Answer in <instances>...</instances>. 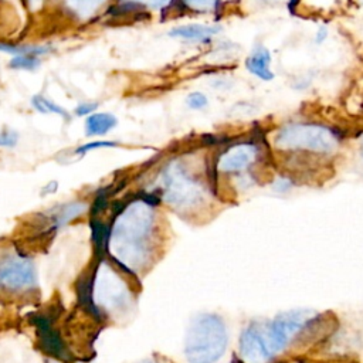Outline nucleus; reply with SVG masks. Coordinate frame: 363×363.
Listing matches in <instances>:
<instances>
[{"label":"nucleus","instance_id":"nucleus-23","mask_svg":"<svg viewBox=\"0 0 363 363\" xmlns=\"http://www.w3.org/2000/svg\"><path fill=\"white\" fill-rule=\"evenodd\" d=\"M18 142V133L11 129L0 130V146L1 147H14Z\"/></svg>","mask_w":363,"mask_h":363},{"label":"nucleus","instance_id":"nucleus-17","mask_svg":"<svg viewBox=\"0 0 363 363\" xmlns=\"http://www.w3.org/2000/svg\"><path fill=\"white\" fill-rule=\"evenodd\" d=\"M31 102H33V106H34L38 112H41V113H58V115H61L62 118H68V113L65 112V109H62V108L58 106L57 104H54V102L45 99L44 96L35 95V96L31 99Z\"/></svg>","mask_w":363,"mask_h":363},{"label":"nucleus","instance_id":"nucleus-4","mask_svg":"<svg viewBox=\"0 0 363 363\" xmlns=\"http://www.w3.org/2000/svg\"><path fill=\"white\" fill-rule=\"evenodd\" d=\"M275 145L281 149L330 153L337 146V138L333 130L322 125L292 123L279 129L275 136Z\"/></svg>","mask_w":363,"mask_h":363},{"label":"nucleus","instance_id":"nucleus-9","mask_svg":"<svg viewBox=\"0 0 363 363\" xmlns=\"http://www.w3.org/2000/svg\"><path fill=\"white\" fill-rule=\"evenodd\" d=\"M37 335L41 347L51 356L58 359H68V349L61 335L52 328V320L47 315H37L34 318Z\"/></svg>","mask_w":363,"mask_h":363},{"label":"nucleus","instance_id":"nucleus-29","mask_svg":"<svg viewBox=\"0 0 363 363\" xmlns=\"http://www.w3.org/2000/svg\"><path fill=\"white\" fill-rule=\"evenodd\" d=\"M362 156H363V143H362Z\"/></svg>","mask_w":363,"mask_h":363},{"label":"nucleus","instance_id":"nucleus-8","mask_svg":"<svg viewBox=\"0 0 363 363\" xmlns=\"http://www.w3.org/2000/svg\"><path fill=\"white\" fill-rule=\"evenodd\" d=\"M240 353L245 363H267L274 354L268 346L265 329L250 325L240 337Z\"/></svg>","mask_w":363,"mask_h":363},{"label":"nucleus","instance_id":"nucleus-16","mask_svg":"<svg viewBox=\"0 0 363 363\" xmlns=\"http://www.w3.org/2000/svg\"><path fill=\"white\" fill-rule=\"evenodd\" d=\"M69 10L81 17L92 16L105 0H64Z\"/></svg>","mask_w":363,"mask_h":363},{"label":"nucleus","instance_id":"nucleus-26","mask_svg":"<svg viewBox=\"0 0 363 363\" xmlns=\"http://www.w3.org/2000/svg\"><path fill=\"white\" fill-rule=\"evenodd\" d=\"M58 190V182H50L47 183L43 190H41V194H51V193H55Z\"/></svg>","mask_w":363,"mask_h":363},{"label":"nucleus","instance_id":"nucleus-30","mask_svg":"<svg viewBox=\"0 0 363 363\" xmlns=\"http://www.w3.org/2000/svg\"><path fill=\"white\" fill-rule=\"evenodd\" d=\"M146 363H147V362H146Z\"/></svg>","mask_w":363,"mask_h":363},{"label":"nucleus","instance_id":"nucleus-25","mask_svg":"<svg viewBox=\"0 0 363 363\" xmlns=\"http://www.w3.org/2000/svg\"><path fill=\"white\" fill-rule=\"evenodd\" d=\"M126 1L142 4V6H146L150 9H160L167 3V0H126Z\"/></svg>","mask_w":363,"mask_h":363},{"label":"nucleus","instance_id":"nucleus-5","mask_svg":"<svg viewBox=\"0 0 363 363\" xmlns=\"http://www.w3.org/2000/svg\"><path fill=\"white\" fill-rule=\"evenodd\" d=\"M92 299L98 309L105 312H123L130 305L126 284L105 261L92 271Z\"/></svg>","mask_w":363,"mask_h":363},{"label":"nucleus","instance_id":"nucleus-24","mask_svg":"<svg viewBox=\"0 0 363 363\" xmlns=\"http://www.w3.org/2000/svg\"><path fill=\"white\" fill-rule=\"evenodd\" d=\"M96 104H91V102H84V104H79L77 108H75V115L78 116H84V115H88V113H92L95 109H96Z\"/></svg>","mask_w":363,"mask_h":363},{"label":"nucleus","instance_id":"nucleus-1","mask_svg":"<svg viewBox=\"0 0 363 363\" xmlns=\"http://www.w3.org/2000/svg\"><path fill=\"white\" fill-rule=\"evenodd\" d=\"M155 214L145 200L128 204L109 228L108 248L119 267L128 272L140 269L152 250Z\"/></svg>","mask_w":363,"mask_h":363},{"label":"nucleus","instance_id":"nucleus-15","mask_svg":"<svg viewBox=\"0 0 363 363\" xmlns=\"http://www.w3.org/2000/svg\"><path fill=\"white\" fill-rule=\"evenodd\" d=\"M89 228H91V240L94 244V250L98 257L104 254V251L108 248L109 241V228L105 223L98 220L96 217H92L89 220Z\"/></svg>","mask_w":363,"mask_h":363},{"label":"nucleus","instance_id":"nucleus-13","mask_svg":"<svg viewBox=\"0 0 363 363\" xmlns=\"http://www.w3.org/2000/svg\"><path fill=\"white\" fill-rule=\"evenodd\" d=\"M220 31L218 26H207V24H184L174 27L169 34L176 38H182L186 41L204 43L211 40Z\"/></svg>","mask_w":363,"mask_h":363},{"label":"nucleus","instance_id":"nucleus-27","mask_svg":"<svg viewBox=\"0 0 363 363\" xmlns=\"http://www.w3.org/2000/svg\"><path fill=\"white\" fill-rule=\"evenodd\" d=\"M257 1H261V3H277V1H281V0H257Z\"/></svg>","mask_w":363,"mask_h":363},{"label":"nucleus","instance_id":"nucleus-2","mask_svg":"<svg viewBox=\"0 0 363 363\" xmlns=\"http://www.w3.org/2000/svg\"><path fill=\"white\" fill-rule=\"evenodd\" d=\"M227 345L224 320L216 313H199L187 328L184 356L189 363H216L225 353Z\"/></svg>","mask_w":363,"mask_h":363},{"label":"nucleus","instance_id":"nucleus-18","mask_svg":"<svg viewBox=\"0 0 363 363\" xmlns=\"http://www.w3.org/2000/svg\"><path fill=\"white\" fill-rule=\"evenodd\" d=\"M9 65L14 69H34L40 65V60L33 54H17L10 60Z\"/></svg>","mask_w":363,"mask_h":363},{"label":"nucleus","instance_id":"nucleus-12","mask_svg":"<svg viewBox=\"0 0 363 363\" xmlns=\"http://www.w3.org/2000/svg\"><path fill=\"white\" fill-rule=\"evenodd\" d=\"M271 60L272 58H271L269 51L265 47L258 45L247 57L245 67L252 75H255L264 81H269L274 78V72L271 69Z\"/></svg>","mask_w":363,"mask_h":363},{"label":"nucleus","instance_id":"nucleus-11","mask_svg":"<svg viewBox=\"0 0 363 363\" xmlns=\"http://www.w3.org/2000/svg\"><path fill=\"white\" fill-rule=\"evenodd\" d=\"M86 208H88V204L84 201H72V203L60 206L54 211L48 213L47 218L44 220V221H47L48 231H55V230L61 228L62 225L71 223L77 217L82 216L86 211Z\"/></svg>","mask_w":363,"mask_h":363},{"label":"nucleus","instance_id":"nucleus-10","mask_svg":"<svg viewBox=\"0 0 363 363\" xmlns=\"http://www.w3.org/2000/svg\"><path fill=\"white\" fill-rule=\"evenodd\" d=\"M257 156V147L251 143H238L225 150L218 159L221 172H238L248 167Z\"/></svg>","mask_w":363,"mask_h":363},{"label":"nucleus","instance_id":"nucleus-6","mask_svg":"<svg viewBox=\"0 0 363 363\" xmlns=\"http://www.w3.org/2000/svg\"><path fill=\"white\" fill-rule=\"evenodd\" d=\"M35 285L37 272L31 258L16 252L0 257V289L24 292Z\"/></svg>","mask_w":363,"mask_h":363},{"label":"nucleus","instance_id":"nucleus-7","mask_svg":"<svg viewBox=\"0 0 363 363\" xmlns=\"http://www.w3.org/2000/svg\"><path fill=\"white\" fill-rule=\"evenodd\" d=\"M312 312L309 311H291L282 312L265 329V336L272 354L281 352L289 340L308 323Z\"/></svg>","mask_w":363,"mask_h":363},{"label":"nucleus","instance_id":"nucleus-28","mask_svg":"<svg viewBox=\"0 0 363 363\" xmlns=\"http://www.w3.org/2000/svg\"><path fill=\"white\" fill-rule=\"evenodd\" d=\"M30 1H33V3H38V1H41V0H30Z\"/></svg>","mask_w":363,"mask_h":363},{"label":"nucleus","instance_id":"nucleus-21","mask_svg":"<svg viewBox=\"0 0 363 363\" xmlns=\"http://www.w3.org/2000/svg\"><path fill=\"white\" fill-rule=\"evenodd\" d=\"M184 3L197 11H210L217 9L220 0H184Z\"/></svg>","mask_w":363,"mask_h":363},{"label":"nucleus","instance_id":"nucleus-20","mask_svg":"<svg viewBox=\"0 0 363 363\" xmlns=\"http://www.w3.org/2000/svg\"><path fill=\"white\" fill-rule=\"evenodd\" d=\"M118 143L116 142H111V140H95V142H89V143H85L82 146H78L75 150H74V155H85L88 153L89 150H95V149H99V147H112V146H116Z\"/></svg>","mask_w":363,"mask_h":363},{"label":"nucleus","instance_id":"nucleus-22","mask_svg":"<svg viewBox=\"0 0 363 363\" xmlns=\"http://www.w3.org/2000/svg\"><path fill=\"white\" fill-rule=\"evenodd\" d=\"M207 104H208L207 96L203 92L196 91V92L189 94V96H187V105L191 109H203L207 106Z\"/></svg>","mask_w":363,"mask_h":363},{"label":"nucleus","instance_id":"nucleus-19","mask_svg":"<svg viewBox=\"0 0 363 363\" xmlns=\"http://www.w3.org/2000/svg\"><path fill=\"white\" fill-rule=\"evenodd\" d=\"M0 50L6 51V52H13V54H33V55H38V54H44L48 51V48L44 47H24V45H11V44H4L0 43Z\"/></svg>","mask_w":363,"mask_h":363},{"label":"nucleus","instance_id":"nucleus-3","mask_svg":"<svg viewBox=\"0 0 363 363\" xmlns=\"http://www.w3.org/2000/svg\"><path fill=\"white\" fill-rule=\"evenodd\" d=\"M163 200L174 208L187 210L197 206L204 197L201 184L190 176L179 160L170 162L160 174Z\"/></svg>","mask_w":363,"mask_h":363},{"label":"nucleus","instance_id":"nucleus-14","mask_svg":"<svg viewBox=\"0 0 363 363\" xmlns=\"http://www.w3.org/2000/svg\"><path fill=\"white\" fill-rule=\"evenodd\" d=\"M116 123H118L116 118L111 113H106V112L91 113L85 121V133L88 136L105 135L111 129H113Z\"/></svg>","mask_w":363,"mask_h":363}]
</instances>
